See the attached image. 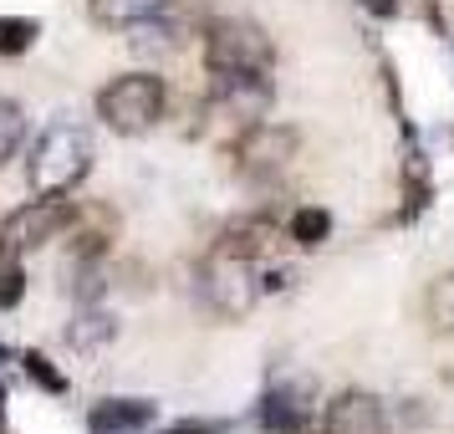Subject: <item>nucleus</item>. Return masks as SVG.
Listing matches in <instances>:
<instances>
[{"mask_svg":"<svg viewBox=\"0 0 454 434\" xmlns=\"http://www.w3.org/2000/svg\"><path fill=\"white\" fill-rule=\"evenodd\" d=\"M424 317H429L434 332H444V337L454 332V271H439L429 281V291H424Z\"/></svg>","mask_w":454,"mask_h":434,"instance_id":"nucleus-19","label":"nucleus"},{"mask_svg":"<svg viewBox=\"0 0 454 434\" xmlns=\"http://www.w3.org/2000/svg\"><path fill=\"white\" fill-rule=\"evenodd\" d=\"M286 235L296 250H322L332 241V209L322 205H296L286 215Z\"/></svg>","mask_w":454,"mask_h":434,"instance_id":"nucleus-16","label":"nucleus"},{"mask_svg":"<svg viewBox=\"0 0 454 434\" xmlns=\"http://www.w3.org/2000/svg\"><path fill=\"white\" fill-rule=\"evenodd\" d=\"M357 5H363L368 16H378V21H393V16L403 11V0H357Z\"/></svg>","mask_w":454,"mask_h":434,"instance_id":"nucleus-24","label":"nucleus"},{"mask_svg":"<svg viewBox=\"0 0 454 434\" xmlns=\"http://www.w3.org/2000/svg\"><path fill=\"white\" fill-rule=\"evenodd\" d=\"M317 419H322V398L311 378H281L255 404V424L266 434H307Z\"/></svg>","mask_w":454,"mask_h":434,"instance_id":"nucleus-8","label":"nucleus"},{"mask_svg":"<svg viewBox=\"0 0 454 434\" xmlns=\"http://www.w3.org/2000/svg\"><path fill=\"white\" fill-rule=\"evenodd\" d=\"M72 225V200H42L31 194L26 205L0 215V256H36V250L57 246Z\"/></svg>","mask_w":454,"mask_h":434,"instance_id":"nucleus-6","label":"nucleus"},{"mask_svg":"<svg viewBox=\"0 0 454 434\" xmlns=\"http://www.w3.org/2000/svg\"><path fill=\"white\" fill-rule=\"evenodd\" d=\"M322 430L327 434H388L393 414L388 398H378L372 389H342L322 404Z\"/></svg>","mask_w":454,"mask_h":434,"instance_id":"nucleus-12","label":"nucleus"},{"mask_svg":"<svg viewBox=\"0 0 454 434\" xmlns=\"http://www.w3.org/2000/svg\"><path fill=\"white\" fill-rule=\"evenodd\" d=\"M92 164H98V144H92V128L77 118H51L26 138V189L42 200H72L87 185Z\"/></svg>","mask_w":454,"mask_h":434,"instance_id":"nucleus-1","label":"nucleus"},{"mask_svg":"<svg viewBox=\"0 0 454 434\" xmlns=\"http://www.w3.org/2000/svg\"><path fill=\"white\" fill-rule=\"evenodd\" d=\"M270 103H276V77H209L205 118H220L240 133V128L270 118Z\"/></svg>","mask_w":454,"mask_h":434,"instance_id":"nucleus-7","label":"nucleus"},{"mask_svg":"<svg viewBox=\"0 0 454 434\" xmlns=\"http://www.w3.org/2000/svg\"><path fill=\"white\" fill-rule=\"evenodd\" d=\"M164 5L168 0H87V21L98 31H133L138 21H148Z\"/></svg>","mask_w":454,"mask_h":434,"instance_id":"nucleus-15","label":"nucleus"},{"mask_svg":"<svg viewBox=\"0 0 454 434\" xmlns=\"http://www.w3.org/2000/svg\"><path fill=\"white\" fill-rule=\"evenodd\" d=\"M215 241H220L225 250H235V256L255 261V266L281 261V256H286V246H291L286 220H281L276 209H246V215H230Z\"/></svg>","mask_w":454,"mask_h":434,"instance_id":"nucleus-9","label":"nucleus"},{"mask_svg":"<svg viewBox=\"0 0 454 434\" xmlns=\"http://www.w3.org/2000/svg\"><path fill=\"white\" fill-rule=\"evenodd\" d=\"M26 302V261L0 256V312H16Z\"/></svg>","mask_w":454,"mask_h":434,"instance_id":"nucleus-22","label":"nucleus"},{"mask_svg":"<svg viewBox=\"0 0 454 434\" xmlns=\"http://www.w3.org/2000/svg\"><path fill=\"white\" fill-rule=\"evenodd\" d=\"M36 42H42L36 16H0V57H26Z\"/></svg>","mask_w":454,"mask_h":434,"instance_id":"nucleus-20","label":"nucleus"},{"mask_svg":"<svg viewBox=\"0 0 454 434\" xmlns=\"http://www.w3.org/2000/svg\"><path fill=\"white\" fill-rule=\"evenodd\" d=\"M62 343L77 358H98V352H107L118 343V317L103 302H77L72 317H67V327H62Z\"/></svg>","mask_w":454,"mask_h":434,"instance_id":"nucleus-13","label":"nucleus"},{"mask_svg":"<svg viewBox=\"0 0 454 434\" xmlns=\"http://www.w3.org/2000/svg\"><path fill=\"white\" fill-rule=\"evenodd\" d=\"M159 404L153 398H98L87 409V434H153Z\"/></svg>","mask_w":454,"mask_h":434,"instance_id":"nucleus-14","label":"nucleus"},{"mask_svg":"<svg viewBox=\"0 0 454 434\" xmlns=\"http://www.w3.org/2000/svg\"><path fill=\"white\" fill-rule=\"evenodd\" d=\"M200 31H205V26L184 11V0H168L164 11H153L148 21H138L133 31H123V36H128V51H133L138 62H168V57L184 51Z\"/></svg>","mask_w":454,"mask_h":434,"instance_id":"nucleus-10","label":"nucleus"},{"mask_svg":"<svg viewBox=\"0 0 454 434\" xmlns=\"http://www.w3.org/2000/svg\"><path fill=\"white\" fill-rule=\"evenodd\" d=\"M296 154H301V128L286 123V118H261V123L240 128L230 138V169H235V179H246L255 189L281 185L286 169L296 164Z\"/></svg>","mask_w":454,"mask_h":434,"instance_id":"nucleus-5","label":"nucleus"},{"mask_svg":"<svg viewBox=\"0 0 454 434\" xmlns=\"http://www.w3.org/2000/svg\"><path fill=\"white\" fill-rule=\"evenodd\" d=\"M307 434H317V430H307ZM322 434H327V430H322Z\"/></svg>","mask_w":454,"mask_h":434,"instance_id":"nucleus-27","label":"nucleus"},{"mask_svg":"<svg viewBox=\"0 0 454 434\" xmlns=\"http://www.w3.org/2000/svg\"><path fill=\"white\" fill-rule=\"evenodd\" d=\"M26 138H31V123H26V107L16 98H0V174L11 169V159L26 154Z\"/></svg>","mask_w":454,"mask_h":434,"instance_id":"nucleus-18","label":"nucleus"},{"mask_svg":"<svg viewBox=\"0 0 454 434\" xmlns=\"http://www.w3.org/2000/svg\"><path fill=\"white\" fill-rule=\"evenodd\" d=\"M21 373L26 378H31V383H36V389L42 393H51V398H62L67 389H72V383H67V373L57 368V363H51V358H46V352H21Z\"/></svg>","mask_w":454,"mask_h":434,"instance_id":"nucleus-21","label":"nucleus"},{"mask_svg":"<svg viewBox=\"0 0 454 434\" xmlns=\"http://www.w3.org/2000/svg\"><path fill=\"white\" fill-rule=\"evenodd\" d=\"M123 220L113 215V205L103 200H72V225H67V261H103L113 256V241H118Z\"/></svg>","mask_w":454,"mask_h":434,"instance_id":"nucleus-11","label":"nucleus"},{"mask_svg":"<svg viewBox=\"0 0 454 434\" xmlns=\"http://www.w3.org/2000/svg\"><path fill=\"white\" fill-rule=\"evenodd\" d=\"M92 113L107 133L118 138H148L153 128L168 118V83L153 72V67H133V72H118L98 87L92 98Z\"/></svg>","mask_w":454,"mask_h":434,"instance_id":"nucleus-2","label":"nucleus"},{"mask_svg":"<svg viewBox=\"0 0 454 434\" xmlns=\"http://www.w3.org/2000/svg\"><path fill=\"white\" fill-rule=\"evenodd\" d=\"M230 419H179L174 424V434H225Z\"/></svg>","mask_w":454,"mask_h":434,"instance_id":"nucleus-23","label":"nucleus"},{"mask_svg":"<svg viewBox=\"0 0 454 434\" xmlns=\"http://www.w3.org/2000/svg\"><path fill=\"white\" fill-rule=\"evenodd\" d=\"M205 77H276V42L250 16H209L200 31Z\"/></svg>","mask_w":454,"mask_h":434,"instance_id":"nucleus-3","label":"nucleus"},{"mask_svg":"<svg viewBox=\"0 0 454 434\" xmlns=\"http://www.w3.org/2000/svg\"><path fill=\"white\" fill-rule=\"evenodd\" d=\"M107 287H113V256H103V261H67L72 302H103Z\"/></svg>","mask_w":454,"mask_h":434,"instance_id":"nucleus-17","label":"nucleus"},{"mask_svg":"<svg viewBox=\"0 0 454 434\" xmlns=\"http://www.w3.org/2000/svg\"><path fill=\"white\" fill-rule=\"evenodd\" d=\"M11 358H16V352L5 348V343H0V363H11Z\"/></svg>","mask_w":454,"mask_h":434,"instance_id":"nucleus-26","label":"nucleus"},{"mask_svg":"<svg viewBox=\"0 0 454 434\" xmlns=\"http://www.w3.org/2000/svg\"><path fill=\"white\" fill-rule=\"evenodd\" d=\"M0 434H11V398H5V383H0Z\"/></svg>","mask_w":454,"mask_h":434,"instance_id":"nucleus-25","label":"nucleus"},{"mask_svg":"<svg viewBox=\"0 0 454 434\" xmlns=\"http://www.w3.org/2000/svg\"><path fill=\"white\" fill-rule=\"evenodd\" d=\"M194 291H200V302L215 322H246L250 312L261 307V266L246 261V256H235L225 250L220 241L200 256V266H194Z\"/></svg>","mask_w":454,"mask_h":434,"instance_id":"nucleus-4","label":"nucleus"}]
</instances>
